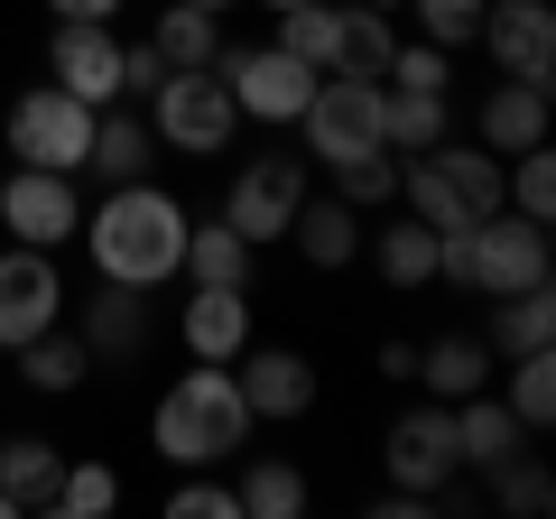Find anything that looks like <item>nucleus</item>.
Masks as SVG:
<instances>
[{
  "label": "nucleus",
  "instance_id": "obj_16",
  "mask_svg": "<svg viewBox=\"0 0 556 519\" xmlns=\"http://www.w3.org/2000/svg\"><path fill=\"white\" fill-rule=\"evenodd\" d=\"M75 334H84V353H93V362H139V353H149V334H159V325H149V288L102 279L93 298L75 306Z\"/></svg>",
  "mask_w": 556,
  "mask_h": 519
},
{
  "label": "nucleus",
  "instance_id": "obj_2",
  "mask_svg": "<svg viewBox=\"0 0 556 519\" xmlns=\"http://www.w3.org/2000/svg\"><path fill=\"white\" fill-rule=\"evenodd\" d=\"M149 445H159L177 473L232 464L241 445H251V400H241L232 362H186V371L159 390V408H149Z\"/></svg>",
  "mask_w": 556,
  "mask_h": 519
},
{
  "label": "nucleus",
  "instance_id": "obj_25",
  "mask_svg": "<svg viewBox=\"0 0 556 519\" xmlns=\"http://www.w3.org/2000/svg\"><path fill=\"white\" fill-rule=\"evenodd\" d=\"M251 241H241L232 232V223H186V269H177V279H195V288H251Z\"/></svg>",
  "mask_w": 556,
  "mask_h": 519
},
{
  "label": "nucleus",
  "instance_id": "obj_7",
  "mask_svg": "<svg viewBox=\"0 0 556 519\" xmlns=\"http://www.w3.org/2000/svg\"><path fill=\"white\" fill-rule=\"evenodd\" d=\"M298 130H306V159H316V167H343V159H362V149H390V140H380V84L316 75Z\"/></svg>",
  "mask_w": 556,
  "mask_h": 519
},
{
  "label": "nucleus",
  "instance_id": "obj_40",
  "mask_svg": "<svg viewBox=\"0 0 556 519\" xmlns=\"http://www.w3.org/2000/svg\"><path fill=\"white\" fill-rule=\"evenodd\" d=\"M159 84H167V56H159V47H149V38L121 47V102H149Z\"/></svg>",
  "mask_w": 556,
  "mask_h": 519
},
{
  "label": "nucleus",
  "instance_id": "obj_4",
  "mask_svg": "<svg viewBox=\"0 0 556 519\" xmlns=\"http://www.w3.org/2000/svg\"><path fill=\"white\" fill-rule=\"evenodd\" d=\"M437 279L473 288V298H510V288H538L547 279V223L529 214H482L464 232H437Z\"/></svg>",
  "mask_w": 556,
  "mask_h": 519
},
{
  "label": "nucleus",
  "instance_id": "obj_17",
  "mask_svg": "<svg viewBox=\"0 0 556 519\" xmlns=\"http://www.w3.org/2000/svg\"><path fill=\"white\" fill-rule=\"evenodd\" d=\"M177 343H186L195 362H232L241 343H251V288H186Z\"/></svg>",
  "mask_w": 556,
  "mask_h": 519
},
{
  "label": "nucleus",
  "instance_id": "obj_46",
  "mask_svg": "<svg viewBox=\"0 0 556 519\" xmlns=\"http://www.w3.org/2000/svg\"><path fill=\"white\" fill-rule=\"evenodd\" d=\"M269 10H298V0H269Z\"/></svg>",
  "mask_w": 556,
  "mask_h": 519
},
{
  "label": "nucleus",
  "instance_id": "obj_14",
  "mask_svg": "<svg viewBox=\"0 0 556 519\" xmlns=\"http://www.w3.org/2000/svg\"><path fill=\"white\" fill-rule=\"evenodd\" d=\"M482 47L510 84H556V10L547 0H482Z\"/></svg>",
  "mask_w": 556,
  "mask_h": 519
},
{
  "label": "nucleus",
  "instance_id": "obj_13",
  "mask_svg": "<svg viewBox=\"0 0 556 519\" xmlns=\"http://www.w3.org/2000/svg\"><path fill=\"white\" fill-rule=\"evenodd\" d=\"M380 464H390L399 492H445V482L464 473V455H455V408H445V400L408 408V418L380 436Z\"/></svg>",
  "mask_w": 556,
  "mask_h": 519
},
{
  "label": "nucleus",
  "instance_id": "obj_37",
  "mask_svg": "<svg viewBox=\"0 0 556 519\" xmlns=\"http://www.w3.org/2000/svg\"><path fill=\"white\" fill-rule=\"evenodd\" d=\"M492 501H501V510H519V519H538L556 501V482H547V464H538V455H510L492 473Z\"/></svg>",
  "mask_w": 556,
  "mask_h": 519
},
{
  "label": "nucleus",
  "instance_id": "obj_32",
  "mask_svg": "<svg viewBox=\"0 0 556 519\" xmlns=\"http://www.w3.org/2000/svg\"><path fill=\"white\" fill-rule=\"evenodd\" d=\"M325 177H334V195L353 204V214H390L399 204V149H362V159L325 167Z\"/></svg>",
  "mask_w": 556,
  "mask_h": 519
},
{
  "label": "nucleus",
  "instance_id": "obj_28",
  "mask_svg": "<svg viewBox=\"0 0 556 519\" xmlns=\"http://www.w3.org/2000/svg\"><path fill=\"white\" fill-rule=\"evenodd\" d=\"M232 492H241V519H298L306 510V473L288 455H251Z\"/></svg>",
  "mask_w": 556,
  "mask_h": 519
},
{
  "label": "nucleus",
  "instance_id": "obj_18",
  "mask_svg": "<svg viewBox=\"0 0 556 519\" xmlns=\"http://www.w3.org/2000/svg\"><path fill=\"white\" fill-rule=\"evenodd\" d=\"M547 112H556L547 84H510V75H501L492 93H482V112H473V140L492 149V159H510V149H538V140H547Z\"/></svg>",
  "mask_w": 556,
  "mask_h": 519
},
{
  "label": "nucleus",
  "instance_id": "obj_11",
  "mask_svg": "<svg viewBox=\"0 0 556 519\" xmlns=\"http://www.w3.org/2000/svg\"><path fill=\"white\" fill-rule=\"evenodd\" d=\"M232 380H241V400H251V427H288V418H306V408L325 400L316 362H306L298 343H241Z\"/></svg>",
  "mask_w": 556,
  "mask_h": 519
},
{
  "label": "nucleus",
  "instance_id": "obj_24",
  "mask_svg": "<svg viewBox=\"0 0 556 519\" xmlns=\"http://www.w3.org/2000/svg\"><path fill=\"white\" fill-rule=\"evenodd\" d=\"M492 371H501V362H492V343H482V334H437L427 353H417V380H427V400H445V408L473 400V390H492Z\"/></svg>",
  "mask_w": 556,
  "mask_h": 519
},
{
  "label": "nucleus",
  "instance_id": "obj_1",
  "mask_svg": "<svg viewBox=\"0 0 556 519\" xmlns=\"http://www.w3.org/2000/svg\"><path fill=\"white\" fill-rule=\"evenodd\" d=\"M186 204L167 195V186H149V177H130V186H112V195L84 214V251H93V269L102 279H121V288H149L159 298L167 279L186 269Z\"/></svg>",
  "mask_w": 556,
  "mask_h": 519
},
{
  "label": "nucleus",
  "instance_id": "obj_23",
  "mask_svg": "<svg viewBox=\"0 0 556 519\" xmlns=\"http://www.w3.org/2000/svg\"><path fill=\"white\" fill-rule=\"evenodd\" d=\"M288 241H298L306 269H353V251H362V214H353L343 195H306L298 223H288Z\"/></svg>",
  "mask_w": 556,
  "mask_h": 519
},
{
  "label": "nucleus",
  "instance_id": "obj_41",
  "mask_svg": "<svg viewBox=\"0 0 556 519\" xmlns=\"http://www.w3.org/2000/svg\"><path fill=\"white\" fill-rule=\"evenodd\" d=\"M380 380H417V343H380Z\"/></svg>",
  "mask_w": 556,
  "mask_h": 519
},
{
  "label": "nucleus",
  "instance_id": "obj_22",
  "mask_svg": "<svg viewBox=\"0 0 556 519\" xmlns=\"http://www.w3.org/2000/svg\"><path fill=\"white\" fill-rule=\"evenodd\" d=\"M482 306H492V325H482L492 362L547 353V343H556V288H547V279H538V288H510V298H482Z\"/></svg>",
  "mask_w": 556,
  "mask_h": 519
},
{
  "label": "nucleus",
  "instance_id": "obj_38",
  "mask_svg": "<svg viewBox=\"0 0 556 519\" xmlns=\"http://www.w3.org/2000/svg\"><path fill=\"white\" fill-rule=\"evenodd\" d=\"M167 510H177V519H241V492H232V482H214V464H195V473L167 492Z\"/></svg>",
  "mask_w": 556,
  "mask_h": 519
},
{
  "label": "nucleus",
  "instance_id": "obj_5",
  "mask_svg": "<svg viewBox=\"0 0 556 519\" xmlns=\"http://www.w3.org/2000/svg\"><path fill=\"white\" fill-rule=\"evenodd\" d=\"M149 130H159V149H177V159H223L232 130H241L232 84H223L214 65H167V84L149 93Z\"/></svg>",
  "mask_w": 556,
  "mask_h": 519
},
{
  "label": "nucleus",
  "instance_id": "obj_8",
  "mask_svg": "<svg viewBox=\"0 0 556 519\" xmlns=\"http://www.w3.org/2000/svg\"><path fill=\"white\" fill-rule=\"evenodd\" d=\"M214 75L232 84V112L241 121H269V130H298L306 93H316V65H298L288 47H223Z\"/></svg>",
  "mask_w": 556,
  "mask_h": 519
},
{
  "label": "nucleus",
  "instance_id": "obj_19",
  "mask_svg": "<svg viewBox=\"0 0 556 519\" xmlns=\"http://www.w3.org/2000/svg\"><path fill=\"white\" fill-rule=\"evenodd\" d=\"M455 455L473 464V473H501L510 455H529V427L510 418V400H501V390H473V400H455Z\"/></svg>",
  "mask_w": 556,
  "mask_h": 519
},
{
  "label": "nucleus",
  "instance_id": "obj_39",
  "mask_svg": "<svg viewBox=\"0 0 556 519\" xmlns=\"http://www.w3.org/2000/svg\"><path fill=\"white\" fill-rule=\"evenodd\" d=\"M380 84H455V65H445V47L417 38V47H390V75Z\"/></svg>",
  "mask_w": 556,
  "mask_h": 519
},
{
  "label": "nucleus",
  "instance_id": "obj_26",
  "mask_svg": "<svg viewBox=\"0 0 556 519\" xmlns=\"http://www.w3.org/2000/svg\"><path fill=\"white\" fill-rule=\"evenodd\" d=\"M20 380L38 390V400H75L84 380H93V353H84V334H65V325H47L38 343H20Z\"/></svg>",
  "mask_w": 556,
  "mask_h": 519
},
{
  "label": "nucleus",
  "instance_id": "obj_15",
  "mask_svg": "<svg viewBox=\"0 0 556 519\" xmlns=\"http://www.w3.org/2000/svg\"><path fill=\"white\" fill-rule=\"evenodd\" d=\"M47 84H65L75 102H121V38L112 20H56V38H47Z\"/></svg>",
  "mask_w": 556,
  "mask_h": 519
},
{
  "label": "nucleus",
  "instance_id": "obj_20",
  "mask_svg": "<svg viewBox=\"0 0 556 519\" xmlns=\"http://www.w3.org/2000/svg\"><path fill=\"white\" fill-rule=\"evenodd\" d=\"M84 167H93L102 186L149 177V167H159V130H149L130 102H102V112H93V149H84Z\"/></svg>",
  "mask_w": 556,
  "mask_h": 519
},
{
  "label": "nucleus",
  "instance_id": "obj_21",
  "mask_svg": "<svg viewBox=\"0 0 556 519\" xmlns=\"http://www.w3.org/2000/svg\"><path fill=\"white\" fill-rule=\"evenodd\" d=\"M445 130H455V102H445V84H380V140H390L399 159L437 149Z\"/></svg>",
  "mask_w": 556,
  "mask_h": 519
},
{
  "label": "nucleus",
  "instance_id": "obj_12",
  "mask_svg": "<svg viewBox=\"0 0 556 519\" xmlns=\"http://www.w3.org/2000/svg\"><path fill=\"white\" fill-rule=\"evenodd\" d=\"M298 204H306V159H251L232 177V195H223V223H232L251 251H269V241H288Z\"/></svg>",
  "mask_w": 556,
  "mask_h": 519
},
{
  "label": "nucleus",
  "instance_id": "obj_35",
  "mask_svg": "<svg viewBox=\"0 0 556 519\" xmlns=\"http://www.w3.org/2000/svg\"><path fill=\"white\" fill-rule=\"evenodd\" d=\"M501 400H510V418L538 436V427L556 418V362L547 353H510V390H501Z\"/></svg>",
  "mask_w": 556,
  "mask_h": 519
},
{
  "label": "nucleus",
  "instance_id": "obj_31",
  "mask_svg": "<svg viewBox=\"0 0 556 519\" xmlns=\"http://www.w3.org/2000/svg\"><path fill=\"white\" fill-rule=\"evenodd\" d=\"M56 473H65V455L47 436H0V492H20V510H47Z\"/></svg>",
  "mask_w": 556,
  "mask_h": 519
},
{
  "label": "nucleus",
  "instance_id": "obj_27",
  "mask_svg": "<svg viewBox=\"0 0 556 519\" xmlns=\"http://www.w3.org/2000/svg\"><path fill=\"white\" fill-rule=\"evenodd\" d=\"M371 269H380L390 288H427V279H437V232H427L417 214L380 223V232H371Z\"/></svg>",
  "mask_w": 556,
  "mask_h": 519
},
{
  "label": "nucleus",
  "instance_id": "obj_44",
  "mask_svg": "<svg viewBox=\"0 0 556 519\" xmlns=\"http://www.w3.org/2000/svg\"><path fill=\"white\" fill-rule=\"evenodd\" d=\"M195 10H214V20H223V10H232V0H195Z\"/></svg>",
  "mask_w": 556,
  "mask_h": 519
},
{
  "label": "nucleus",
  "instance_id": "obj_29",
  "mask_svg": "<svg viewBox=\"0 0 556 519\" xmlns=\"http://www.w3.org/2000/svg\"><path fill=\"white\" fill-rule=\"evenodd\" d=\"M390 47H399L390 10H343V20H334V75L380 84V75H390Z\"/></svg>",
  "mask_w": 556,
  "mask_h": 519
},
{
  "label": "nucleus",
  "instance_id": "obj_6",
  "mask_svg": "<svg viewBox=\"0 0 556 519\" xmlns=\"http://www.w3.org/2000/svg\"><path fill=\"white\" fill-rule=\"evenodd\" d=\"M10 159L20 167H56V177H84V149H93V102H75L65 84H28L10 102Z\"/></svg>",
  "mask_w": 556,
  "mask_h": 519
},
{
  "label": "nucleus",
  "instance_id": "obj_9",
  "mask_svg": "<svg viewBox=\"0 0 556 519\" xmlns=\"http://www.w3.org/2000/svg\"><path fill=\"white\" fill-rule=\"evenodd\" d=\"M65 306H75L65 260H56V251H28V241H10V251H0V353H20V343L47 334V325H65Z\"/></svg>",
  "mask_w": 556,
  "mask_h": 519
},
{
  "label": "nucleus",
  "instance_id": "obj_43",
  "mask_svg": "<svg viewBox=\"0 0 556 519\" xmlns=\"http://www.w3.org/2000/svg\"><path fill=\"white\" fill-rule=\"evenodd\" d=\"M0 519H28V510H20V492H0Z\"/></svg>",
  "mask_w": 556,
  "mask_h": 519
},
{
  "label": "nucleus",
  "instance_id": "obj_30",
  "mask_svg": "<svg viewBox=\"0 0 556 519\" xmlns=\"http://www.w3.org/2000/svg\"><path fill=\"white\" fill-rule=\"evenodd\" d=\"M149 47H159L167 65H214L223 56V20H214V10H195V0H167L159 28H149Z\"/></svg>",
  "mask_w": 556,
  "mask_h": 519
},
{
  "label": "nucleus",
  "instance_id": "obj_36",
  "mask_svg": "<svg viewBox=\"0 0 556 519\" xmlns=\"http://www.w3.org/2000/svg\"><path fill=\"white\" fill-rule=\"evenodd\" d=\"M399 10H417V28H427V47H473V28H482V0H399Z\"/></svg>",
  "mask_w": 556,
  "mask_h": 519
},
{
  "label": "nucleus",
  "instance_id": "obj_34",
  "mask_svg": "<svg viewBox=\"0 0 556 519\" xmlns=\"http://www.w3.org/2000/svg\"><path fill=\"white\" fill-rule=\"evenodd\" d=\"M334 0H298V10H278V47L298 65H316V75H334Z\"/></svg>",
  "mask_w": 556,
  "mask_h": 519
},
{
  "label": "nucleus",
  "instance_id": "obj_45",
  "mask_svg": "<svg viewBox=\"0 0 556 519\" xmlns=\"http://www.w3.org/2000/svg\"><path fill=\"white\" fill-rule=\"evenodd\" d=\"M362 10H399V0H362Z\"/></svg>",
  "mask_w": 556,
  "mask_h": 519
},
{
  "label": "nucleus",
  "instance_id": "obj_3",
  "mask_svg": "<svg viewBox=\"0 0 556 519\" xmlns=\"http://www.w3.org/2000/svg\"><path fill=\"white\" fill-rule=\"evenodd\" d=\"M399 214H417L427 232H464V223L501 214V159L482 140H455L445 130L437 149L399 159Z\"/></svg>",
  "mask_w": 556,
  "mask_h": 519
},
{
  "label": "nucleus",
  "instance_id": "obj_10",
  "mask_svg": "<svg viewBox=\"0 0 556 519\" xmlns=\"http://www.w3.org/2000/svg\"><path fill=\"white\" fill-rule=\"evenodd\" d=\"M0 232L28 241V251H65V241L84 232L75 177H56V167H10V177H0Z\"/></svg>",
  "mask_w": 556,
  "mask_h": 519
},
{
  "label": "nucleus",
  "instance_id": "obj_33",
  "mask_svg": "<svg viewBox=\"0 0 556 519\" xmlns=\"http://www.w3.org/2000/svg\"><path fill=\"white\" fill-rule=\"evenodd\" d=\"M102 510H121V473L112 464H65L56 473V492H47V519H102Z\"/></svg>",
  "mask_w": 556,
  "mask_h": 519
},
{
  "label": "nucleus",
  "instance_id": "obj_42",
  "mask_svg": "<svg viewBox=\"0 0 556 519\" xmlns=\"http://www.w3.org/2000/svg\"><path fill=\"white\" fill-rule=\"evenodd\" d=\"M47 10H56V20H112L121 0H47Z\"/></svg>",
  "mask_w": 556,
  "mask_h": 519
}]
</instances>
